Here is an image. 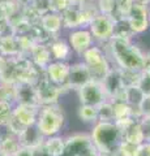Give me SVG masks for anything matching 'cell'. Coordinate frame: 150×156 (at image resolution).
<instances>
[{"label":"cell","instance_id":"obj_1","mask_svg":"<svg viewBox=\"0 0 150 156\" xmlns=\"http://www.w3.org/2000/svg\"><path fill=\"white\" fill-rule=\"evenodd\" d=\"M104 51L112 61L114 66H118L122 70L142 72L145 53L132 41H122V39H111L104 44Z\"/></svg>","mask_w":150,"mask_h":156},{"label":"cell","instance_id":"obj_2","mask_svg":"<svg viewBox=\"0 0 150 156\" xmlns=\"http://www.w3.org/2000/svg\"><path fill=\"white\" fill-rule=\"evenodd\" d=\"M89 135L91 143L101 155L115 154L123 140L122 131L119 130L114 121H110V122L97 121L94 125H91Z\"/></svg>","mask_w":150,"mask_h":156},{"label":"cell","instance_id":"obj_3","mask_svg":"<svg viewBox=\"0 0 150 156\" xmlns=\"http://www.w3.org/2000/svg\"><path fill=\"white\" fill-rule=\"evenodd\" d=\"M65 125H67V116L63 107L59 103L46 104L39 107L35 126L45 138L60 135L61 131L64 130Z\"/></svg>","mask_w":150,"mask_h":156},{"label":"cell","instance_id":"obj_4","mask_svg":"<svg viewBox=\"0 0 150 156\" xmlns=\"http://www.w3.org/2000/svg\"><path fill=\"white\" fill-rule=\"evenodd\" d=\"M81 56H82L84 64L88 66V69L90 72L91 80L97 82H102L106 74L114 66L112 61L110 60L108 55L106 53L103 46L94 44L88 51H85Z\"/></svg>","mask_w":150,"mask_h":156},{"label":"cell","instance_id":"obj_5","mask_svg":"<svg viewBox=\"0 0 150 156\" xmlns=\"http://www.w3.org/2000/svg\"><path fill=\"white\" fill-rule=\"evenodd\" d=\"M65 146L63 156H101L97 148L91 143L89 133L76 131L64 135Z\"/></svg>","mask_w":150,"mask_h":156},{"label":"cell","instance_id":"obj_6","mask_svg":"<svg viewBox=\"0 0 150 156\" xmlns=\"http://www.w3.org/2000/svg\"><path fill=\"white\" fill-rule=\"evenodd\" d=\"M114 23L115 18L104 14H97L89 23V31L91 33L94 41L99 43V46H104L114 37Z\"/></svg>","mask_w":150,"mask_h":156},{"label":"cell","instance_id":"obj_7","mask_svg":"<svg viewBox=\"0 0 150 156\" xmlns=\"http://www.w3.org/2000/svg\"><path fill=\"white\" fill-rule=\"evenodd\" d=\"M101 85L103 87L104 95L110 101H123V95H124V85L122 81V69L118 66H112L106 77L102 80Z\"/></svg>","mask_w":150,"mask_h":156},{"label":"cell","instance_id":"obj_8","mask_svg":"<svg viewBox=\"0 0 150 156\" xmlns=\"http://www.w3.org/2000/svg\"><path fill=\"white\" fill-rule=\"evenodd\" d=\"M34 86H35V91H37L39 105L59 103L60 96L64 94L59 86H56L55 83H52V82L48 80L45 73L41 76V78L37 81V83Z\"/></svg>","mask_w":150,"mask_h":156},{"label":"cell","instance_id":"obj_9","mask_svg":"<svg viewBox=\"0 0 150 156\" xmlns=\"http://www.w3.org/2000/svg\"><path fill=\"white\" fill-rule=\"evenodd\" d=\"M77 95H79L80 104L91 105V107H98L99 104H102L103 101L107 100L101 82H97L93 80L89 81L88 83H85L84 86H81L77 90Z\"/></svg>","mask_w":150,"mask_h":156},{"label":"cell","instance_id":"obj_10","mask_svg":"<svg viewBox=\"0 0 150 156\" xmlns=\"http://www.w3.org/2000/svg\"><path fill=\"white\" fill-rule=\"evenodd\" d=\"M149 13H150V8L148 5H141V4H136V3L132 5L127 16V20L134 35H140V34L145 33L150 27Z\"/></svg>","mask_w":150,"mask_h":156},{"label":"cell","instance_id":"obj_11","mask_svg":"<svg viewBox=\"0 0 150 156\" xmlns=\"http://www.w3.org/2000/svg\"><path fill=\"white\" fill-rule=\"evenodd\" d=\"M46 77L52 83L59 86L63 92L68 90V74H69V62L52 60L45 69Z\"/></svg>","mask_w":150,"mask_h":156},{"label":"cell","instance_id":"obj_12","mask_svg":"<svg viewBox=\"0 0 150 156\" xmlns=\"http://www.w3.org/2000/svg\"><path fill=\"white\" fill-rule=\"evenodd\" d=\"M67 42H68V44L71 46L72 51L80 56L85 51H88L90 47H93L95 44L94 38L88 27H80V29L71 30L68 34Z\"/></svg>","mask_w":150,"mask_h":156},{"label":"cell","instance_id":"obj_13","mask_svg":"<svg viewBox=\"0 0 150 156\" xmlns=\"http://www.w3.org/2000/svg\"><path fill=\"white\" fill-rule=\"evenodd\" d=\"M38 111H39V107H37V105L14 103L12 107V116L11 117L22 129H25L27 126L35 125L37 117H38Z\"/></svg>","mask_w":150,"mask_h":156},{"label":"cell","instance_id":"obj_14","mask_svg":"<svg viewBox=\"0 0 150 156\" xmlns=\"http://www.w3.org/2000/svg\"><path fill=\"white\" fill-rule=\"evenodd\" d=\"M91 81L90 72L84 61H77L69 64V74H68V90H79L81 86Z\"/></svg>","mask_w":150,"mask_h":156},{"label":"cell","instance_id":"obj_15","mask_svg":"<svg viewBox=\"0 0 150 156\" xmlns=\"http://www.w3.org/2000/svg\"><path fill=\"white\" fill-rule=\"evenodd\" d=\"M60 16H61L63 29L75 30V29H80V27H88V22H86L84 14H82L81 7L71 5Z\"/></svg>","mask_w":150,"mask_h":156},{"label":"cell","instance_id":"obj_16","mask_svg":"<svg viewBox=\"0 0 150 156\" xmlns=\"http://www.w3.org/2000/svg\"><path fill=\"white\" fill-rule=\"evenodd\" d=\"M17 138L21 147L29 148V150H34L45 142V136L39 133V130L37 129L35 125L25 128L17 135Z\"/></svg>","mask_w":150,"mask_h":156},{"label":"cell","instance_id":"obj_17","mask_svg":"<svg viewBox=\"0 0 150 156\" xmlns=\"http://www.w3.org/2000/svg\"><path fill=\"white\" fill-rule=\"evenodd\" d=\"M16 89V103L18 104H27V105H39L35 91V86L31 83H17L14 85Z\"/></svg>","mask_w":150,"mask_h":156},{"label":"cell","instance_id":"obj_18","mask_svg":"<svg viewBox=\"0 0 150 156\" xmlns=\"http://www.w3.org/2000/svg\"><path fill=\"white\" fill-rule=\"evenodd\" d=\"M39 26L45 30L47 34H50L52 38H59V33L63 29V22H61V16L59 13H54L48 11L47 13L42 14L39 20Z\"/></svg>","mask_w":150,"mask_h":156},{"label":"cell","instance_id":"obj_19","mask_svg":"<svg viewBox=\"0 0 150 156\" xmlns=\"http://www.w3.org/2000/svg\"><path fill=\"white\" fill-rule=\"evenodd\" d=\"M29 58L37 68H39L41 70H45L47 65L52 61V56L50 52V47L47 44H37L33 47V50L29 53Z\"/></svg>","mask_w":150,"mask_h":156},{"label":"cell","instance_id":"obj_20","mask_svg":"<svg viewBox=\"0 0 150 156\" xmlns=\"http://www.w3.org/2000/svg\"><path fill=\"white\" fill-rule=\"evenodd\" d=\"M48 47H50L52 60H55V61H67L68 62L69 57L72 56V53H73L71 46L68 44V42L61 38H55L54 41L48 44Z\"/></svg>","mask_w":150,"mask_h":156},{"label":"cell","instance_id":"obj_21","mask_svg":"<svg viewBox=\"0 0 150 156\" xmlns=\"http://www.w3.org/2000/svg\"><path fill=\"white\" fill-rule=\"evenodd\" d=\"M21 146L17 135L11 134L4 129H0V154L5 156H14L20 151Z\"/></svg>","mask_w":150,"mask_h":156},{"label":"cell","instance_id":"obj_22","mask_svg":"<svg viewBox=\"0 0 150 156\" xmlns=\"http://www.w3.org/2000/svg\"><path fill=\"white\" fill-rule=\"evenodd\" d=\"M0 55L4 57H17L21 55L18 38L14 34L0 37Z\"/></svg>","mask_w":150,"mask_h":156},{"label":"cell","instance_id":"obj_23","mask_svg":"<svg viewBox=\"0 0 150 156\" xmlns=\"http://www.w3.org/2000/svg\"><path fill=\"white\" fill-rule=\"evenodd\" d=\"M122 136H123V140H125L128 143H132L134 146H138L142 142H145L144 133H142L141 125H140V120H134L127 129L123 130Z\"/></svg>","mask_w":150,"mask_h":156},{"label":"cell","instance_id":"obj_24","mask_svg":"<svg viewBox=\"0 0 150 156\" xmlns=\"http://www.w3.org/2000/svg\"><path fill=\"white\" fill-rule=\"evenodd\" d=\"M136 37L129 26L127 17L115 18L114 23V37L112 39H122V41H132Z\"/></svg>","mask_w":150,"mask_h":156},{"label":"cell","instance_id":"obj_25","mask_svg":"<svg viewBox=\"0 0 150 156\" xmlns=\"http://www.w3.org/2000/svg\"><path fill=\"white\" fill-rule=\"evenodd\" d=\"M46 151L50 156H63L64 154V146H65V138L64 135H54L45 138L43 142Z\"/></svg>","mask_w":150,"mask_h":156},{"label":"cell","instance_id":"obj_26","mask_svg":"<svg viewBox=\"0 0 150 156\" xmlns=\"http://www.w3.org/2000/svg\"><path fill=\"white\" fill-rule=\"evenodd\" d=\"M142 91L138 89V86H130L124 89V95H123V101H125L128 105H130L134 109H138L140 104L144 99Z\"/></svg>","mask_w":150,"mask_h":156},{"label":"cell","instance_id":"obj_27","mask_svg":"<svg viewBox=\"0 0 150 156\" xmlns=\"http://www.w3.org/2000/svg\"><path fill=\"white\" fill-rule=\"evenodd\" d=\"M77 116H79V119L82 121V122H85V124L94 125L97 121H98V113H97V107L80 104L79 109H77Z\"/></svg>","mask_w":150,"mask_h":156},{"label":"cell","instance_id":"obj_28","mask_svg":"<svg viewBox=\"0 0 150 156\" xmlns=\"http://www.w3.org/2000/svg\"><path fill=\"white\" fill-rule=\"evenodd\" d=\"M114 105V121H120L124 119H133V108L128 105L125 101L118 100L112 101Z\"/></svg>","mask_w":150,"mask_h":156},{"label":"cell","instance_id":"obj_29","mask_svg":"<svg viewBox=\"0 0 150 156\" xmlns=\"http://www.w3.org/2000/svg\"><path fill=\"white\" fill-rule=\"evenodd\" d=\"M0 103L14 104L16 103V89L14 85L0 82Z\"/></svg>","mask_w":150,"mask_h":156},{"label":"cell","instance_id":"obj_30","mask_svg":"<svg viewBox=\"0 0 150 156\" xmlns=\"http://www.w3.org/2000/svg\"><path fill=\"white\" fill-rule=\"evenodd\" d=\"M97 113H98V121H103V122H110L114 121V105L112 101L106 100L102 104L97 107Z\"/></svg>","mask_w":150,"mask_h":156},{"label":"cell","instance_id":"obj_31","mask_svg":"<svg viewBox=\"0 0 150 156\" xmlns=\"http://www.w3.org/2000/svg\"><path fill=\"white\" fill-rule=\"evenodd\" d=\"M97 9L101 14L104 16H116V0H95Z\"/></svg>","mask_w":150,"mask_h":156},{"label":"cell","instance_id":"obj_32","mask_svg":"<svg viewBox=\"0 0 150 156\" xmlns=\"http://www.w3.org/2000/svg\"><path fill=\"white\" fill-rule=\"evenodd\" d=\"M138 72H130V70H122V81L124 87H130V86H137L138 80H140Z\"/></svg>","mask_w":150,"mask_h":156},{"label":"cell","instance_id":"obj_33","mask_svg":"<svg viewBox=\"0 0 150 156\" xmlns=\"http://www.w3.org/2000/svg\"><path fill=\"white\" fill-rule=\"evenodd\" d=\"M133 4H134L133 0H116V16H115V18L127 17Z\"/></svg>","mask_w":150,"mask_h":156},{"label":"cell","instance_id":"obj_34","mask_svg":"<svg viewBox=\"0 0 150 156\" xmlns=\"http://www.w3.org/2000/svg\"><path fill=\"white\" fill-rule=\"evenodd\" d=\"M71 7L69 0H48V11L61 14Z\"/></svg>","mask_w":150,"mask_h":156},{"label":"cell","instance_id":"obj_35","mask_svg":"<svg viewBox=\"0 0 150 156\" xmlns=\"http://www.w3.org/2000/svg\"><path fill=\"white\" fill-rule=\"evenodd\" d=\"M12 104L0 103V129H4L12 116Z\"/></svg>","mask_w":150,"mask_h":156},{"label":"cell","instance_id":"obj_36","mask_svg":"<svg viewBox=\"0 0 150 156\" xmlns=\"http://www.w3.org/2000/svg\"><path fill=\"white\" fill-rule=\"evenodd\" d=\"M136 147L132 143H128L125 140H122V143L119 144L118 150H116V154L118 156H133L134 155V151H136Z\"/></svg>","mask_w":150,"mask_h":156},{"label":"cell","instance_id":"obj_37","mask_svg":"<svg viewBox=\"0 0 150 156\" xmlns=\"http://www.w3.org/2000/svg\"><path fill=\"white\" fill-rule=\"evenodd\" d=\"M137 86H138V89L142 91L144 95H150V76L141 72Z\"/></svg>","mask_w":150,"mask_h":156},{"label":"cell","instance_id":"obj_38","mask_svg":"<svg viewBox=\"0 0 150 156\" xmlns=\"http://www.w3.org/2000/svg\"><path fill=\"white\" fill-rule=\"evenodd\" d=\"M141 117H150V95H145L138 107Z\"/></svg>","mask_w":150,"mask_h":156},{"label":"cell","instance_id":"obj_39","mask_svg":"<svg viewBox=\"0 0 150 156\" xmlns=\"http://www.w3.org/2000/svg\"><path fill=\"white\" fill-rule=\"evenodd\" d=\"M140 125H141L145 140L150 142V117H141L140 119Z\"/></svg>","mask_w":150,"mask_h":156},{"label":"cell","instance_id":"obj_40","mask_svg":"<svg viewBox=\"0 0 150 156\" xmlns=\"http://www.w3.org/2000/svg\"><path fill=\"white\" fill-rule=\"evenodd\" d=\"M133 156H150V142L145 140L141 144H138Z\"/></svg>","mask_w":150,"mask_h":156},{"label":"cell","instance_id":"obj_41","mask_svg":"<svg viewBox=\"0 0 150 156\" xmlns=\"http://www.w3.org/2000/svg\"><path fill=\"white\" fill-rule=\"evenodd\" d=\"M142 72L150 76V52L145 53V61H144V68Z\"/></svg>","mask_w":150,"mask_h":156},{"label":"cell","instance_id":"obj_42","mask_svg":"<svg viewBox=\"0 0 150 156\" xmlns=\"http://www.w3.org/2000/svg\"><path fill=\"white\" fill-rule=\"evenodd\" d=\"M95 0H69L71 5H75V7H81V5H85L88 3H93Z\"/></svg>","mask_w":150,"mask_h":156},{"label":"cell","instance_id":"obj_43","mask_svg":"<svg viewBox=\"0 0 150 156\" xmlns=\"http://www.w3.org/2000/svg\"><path fill=\"white\" fill-rule=\"evenodd\" d=\"M14 156H33V150H29V148H24L21 147L20 151L14 155Z\"/></svg>","mask_w":150,"mask_h":156},{"label":"cell","instance_id":"obj_44","mask_svg":"<svg viewBox=\"0 0 150 156\" xmlns=\"http://www.w3.org/2000/svg\"><path fill=\"white\" fill-rule=\"evenodd\" d=\"M133 3L136 4H141V5H150V0H133Z\"/></svg>","mask_w":150,"mask_h":156},{"label":"cell","instance_id":"obj_45","mask_svg":"<svg viewBox=\"0 0 150 156\" xmlns=\"http://www.w3.org/2000/svg\"><path fill=\"white\" fill-rule=\"evenodd\" d=\"M8 2H12V0H0V4H3V3H8Z\"/></svg>","mask_w":150,"mask_h":156},{"label":"cell","instance_id":"obj_46","mask_svg":"<svg viewBox=\"0 0 150 156\" xmlns=\"http://www.w3.org/2000/svg\"><path fill=\"white\" fill-rule=\"evenodd\" d=\"M149 22H150V13H149Z\"/></svg>","mask_w":150,"mask_h":156},{"label":"cell","instance_id":"obj_47","mask_svg":"<svg viewBox=\"0 0 150 156\" xmlns=\"http://www.w3.org/2000/svg\"><path fill=\"white\" fill-rule=\"evenodd\" d=\"M0 156H5V155H3V154H0Z\"/></svg>","mask_w":150,"mask_h":156}]
</instances>
